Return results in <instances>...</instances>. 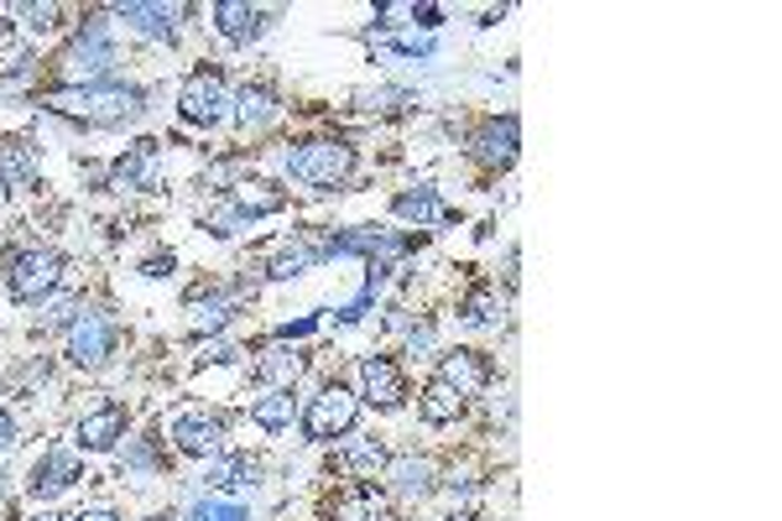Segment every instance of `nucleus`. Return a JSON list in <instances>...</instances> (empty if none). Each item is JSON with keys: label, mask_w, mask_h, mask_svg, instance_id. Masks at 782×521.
Masks as SVG:
<instances>
[{"label": "nucleus", "mask_w": 782, "mask_h": 521, "mask_svg": "<svg viewBox=\"0 0 782 521\" xmlns=\"http://www.w3.org/2000/svg\"><path fill=\"white\" fill-rule=\"evenodd\" d=\"M199 220H203V230H209V235H220V241H230V235H241L245 224H251V220L241 214V209H235V199H230V193H220V199L209 203V209H203Z\"/></svg>", "instance_id": "nucleus-32"}, {"label": "nucleus", "mask_w": 782, "mask_h": 521, "mask_svg": "<svg viewBox=\"0 0 782 521\" xmlns=\"http://www.w3.org/2000/svg\"><path fill=\"white\" fill-rule=\"evenodd\" d=\"M287 173H293V182H308V188H334L355 173V146L334 136L302 141L287 152Z\"/></svg>", "instance_id": "nucleus-3"}, {"label": "nucleus", "mask_w": 782, "mask_h": 521, "mask_svg": "<svg viewBox=\"0 0 782 521\" xmlns=\"http://www.w3.org/2000/svg\"><path fill=\"white\" fill-rule=\"evenodd\" d=\"M188 313H194V319H188L194 334H214V329H224V323L235 319V292H209V298H194Z\"/></svg>", "instance_id": "nucleus-26"}, {"label": "nucleus", "mask_w": 782, "mask_h": 521, "mask_svg": "<svg viewBox=\"0 0 782 521\" xmlns=\"http://www.w3.org/2000/svg\"><path fill=\"white\" fill-rule=\"evenodd\" d=\"M386 517V501L371 490V485H350L329 501V521H382Z\"/></svg>", "instance_id": "nucleus-21"}, {"label": "nucleus", "mask_w": 782, "mask_h": 521, "mask_svg": "<svg viewBox=\"0 0 782 521\" xmlns=\"http://www.w3.org/2000/svg\"><path fill=\"white\" fill-rule=\"evenodd\" d=\"M355 418H361V397H355L350 386L329 381L319 397L308 401V412H302V433H308V443H334V439H344V433L355 428Z\"/></svg>", "instance_id": "nucleus-4"}, {"label": "nucleus", "mask_w": 782, "mask_h": 521, "mask_svg": "<svg viewBox=\"0 0 782 521\" xmlns=\"http://www.w3.org/2000/svg\"><path fill=\"white\" fill-rule=\"evenodd\" d=\"M235 355H241V350H235L230 340H214L209 350H203V365H224V361H235Z\"/></svg>", "instance_id": "nucleus-37"}, {"label": "nucleus", "mask_w": 782, "mask_h": 521, "mask_svg": "<svg viewBox=\"0 0 782 521\" xmlns=\"http://www.w3.org/2000/svg\"><path fill=\"white\" fill-rule=\"evenodd\" d=\"M53 74H58L63 89H95L115 74V47L104 37V21H89L79 37L63 47L58 58H53Z\"/></svg>", "instance_id": "nucleus-2"}, {"label": "nucleus", "mask_w": 782, "mask_h": 521, "mask_svg": "<svg viewBox=\"0 0 782 521\" xmlns=\"http://www.w3.org/2000/svg\"><path fill=\"white\" fill-rule=\"evenodd\" d=\"M449 521H475V517H449Z\"/></svg>", "instance_id": "nucleus-47"}, {"label": "nucleus", "mask_w": 782, "mask_h": 521, "mask_svg": "<svg viewBox=\"0 0 782 521\" xmlns=\"http://www.w3.org/2000/svg\"><path fill=\"white\" fill-rule=\"evenodd\" d=\"M418 412H422V422L443 428V422H460L464 418V397L454 391V386L428 381V386H422V397H418Z\"/></svg>", "instance_id": "nucleus-24"}, {"label": "nucleus", "mask_w": 782, "mask_h": 521, "mask_svg": "<svg viewBox=\"0 0 782 521\" xmlns=\"http://www.w3.org/2000/svg\"><path fill=\"white\" fill-rule=\"evenodd\" d=\"M74 480H79V454H74V448H47V454L32 464L26 490H32L37 501H53V496H63Z\"/></svg>", "instance_id": "nucleus-13"}, {"label": "nucleus", "mask_w": 782, "mask_h": 521, "mask_svg": "<svg viewBox=\"0 0 782 521\" xmlns=\"http://www.w3.org/2000/svg\"><path fill=\"white\" fill-rule=\"evenodd\" d=\"M5 42H11V21L0 16V47H5Z\"/></svg>", "instance_id": "nucleus-45"}, {"label": "nucleus", "mask_w": 782, "mask_h": 521, "mask_svg": "<svg viewBox=\"0 0 782 521\" xmlns=\"http://www.w3.org/2000/svg\"><path fill=\"white\" fill-rule=\"evenodd\" d=\"M53 110L68 121H89V125H125L141 115V89L131 84H95V89H63L53 95Z\"/></svg>", "instance_id": "nucleus-1"}, {"label": "nucleus", "mask_w": 782, "mask_h": 521, "mask_svg": "<svg viewBox=\"0 0 782 521\" xmlns=\"http://www.w3.org/2000/svg\"><path fill=\"white\" fill-rule=\"evenodd\" d=\"M220 439H224V422L209 418V412H183V418H173V448L188 454V459H214V454H220Z\"/></svg>", "instance_id": "nucleus-12"}, {"label": "nucleus", "mask_w": 782, "mask_h": 521, "mask_svg": "<svg viewBox=\"0 0 782 521\" xmlns=\"http://www.w3.org/2000/svg\"><path fill=\"white\" fill-rule=\"evenodd\" d=\"M365 110H382V115H397V110H407L412 104V95L407 89H371V95H361Z\"/></svg>", "instance_id": "nucleus-33"}, {"label": "nucleus", "mask_w": 782, "mask_h": 521, "mask_svg": "<svg viewBox=\"0 0 782 521\" xmlns=\"http://www.w3.org/2000/svg\"><path fill=\"white\" fill-rule=\"evenodd\" d=\"M32 521H74V517H58V511H37Z\"/></svg>", "instance_id": "nucleus-44"}, {"label": "nucleus", "mask_w": 782, "mask_h": 521, "mask_svg": "<svg viewBox=\"0 0 782 521\" xmlns=\"http://www.w3.org/2000/svg\"><path fill=\"white\" fill-rule=\"evenodd\" d=\"M293 418H298V401H293V391H266V397L251 401V422H256V428H266V433L293 428Z\"/></svg>", "instance_id": "nucleus-25"}, {"label": "nucleus", "mask_w": 782, "mask_h": 521, "mask_svg": "<svg viewBox=\"0 0 782 521\" xmlns=\"http://www.w3.org/2000/svg\"><path fill=\"white\" fill-rule=\"evenodd\" d=\"M361 391L371 407H382V412H397L401 401H407V381H401V370L386 355H365L361 361Z\"/></svg>", "instance_id": "nucleus-14"}, {"label": "nucleus", "mask_w": 782, "mask_h": 521, "mask_svg": "<svg viewBox=\"0 0 782 521\" xmlns=\"http://www.w3.org/2000/svg\"><path fill=\"white\" fill-rule=\"evenodd\" d=\"M376 21H382V26H412V21H418V5H376Z\"/></svg>", "instance_id": "nucleus-35"}, {"label": "nucleus", "mask_w": 782, "mask_h": 521, "mask_svg": "<svg viewBox=\"0 0 782 521\" xmlns=\"http://www.w3.org/2000/svg\"><path fill=\"white\" fill-rule=\"evenodd\" d=\"M491 376H496V370H491V361H485L481 350H443V355H439V376H433V381L454 386V391L470 401V397H481L485 386H491Z\"/></svg>", "instance_id": "nucleus-10"}, {"label": "nucleus", "mask_w": 782, "mask_h": 521, "mask_svg": "<svg viewBox=\"0 0 782 521\" xmlns=\"http://www.w3.org/2000/svg\"><path fill=\"white\" fill-rule=\"evenodd\" d=\"M26 16H32V26L37 32H47V26H58V5H21Z\"/></svg>", "instance_id": "nucleus-36"}, {"label": "nucleus", "mask_w": 782, "mask_h": 521, "mask_svg": "<svg viewBox=\"0 0 782 521\" xmlns=\"http://www.w3.org/2000/svg\"><path fill=\"white\" fill-rule=\"evenodd\" d=\"M224 193L235 199V209H241L245 220H266V214H277L282 203H287V193H282L277 182H266V178L235 182V188H224Z\"/></svg>", "instance_id": "nucleus-20"}, {"label": "nucleus", "mask_w": 782, "mask_h": 521, "mask_svg": "<svg viewBox=\"0 0 782 521\" xmlns=\"http://www.w3.org/2000/svg\"><path fill=\"white\" fill-rule=\"evenodd\" d=\"M74 521H121L115 511H84V517H74Z\"/></svg>", "instance_id": "nucleus-43"}, {"label": "nucleus", "mask_w": 782, "mask_h": 521, "mask_svg": "<svg viewBox=\"0 0 782 521\" xmlns=\"http://www.w3.org/2000/svg\"><path fill=\"white\" fill-rule=\"evenodd\" d=\"M460 319L464 323H475V329H485V323H502V292L496 287H470L464 292V302H460Z\"/></svg>", "instance_id": "nucleus-30"}, {"label": "nucleus", "mask_w": 782, "mask_h": 521, "mask_svg": "<svg viewBox=\"0 0 782 521\" xmlns=\"http://www.w3.org/2000/svg\"><path fill=\"white\" fill-rule=\"evenodd\" d=\"M115 182H121V188H141V193L162 188V152H157V141H136V146L121 157V167H115Z\"/></svg>", "instance_id": "nucleus-17"}, {"label": "nucleus", "mask_w": 782, "mask_h": 521, "mask_svg": "<svg viewBox=\"0 0 782 521\" xmlns=\"http://www.w3.org/2000/svg\"><path fill=\"white\" fill-rule=\"evenodd\" d=\"M0 401H5V391H0Z\"/></svg>", "instance_id": "nucleus-48"}, {"label": "nucleus", "mask_w": 782, "mask_h": 521, "mask_svg": "<svg viewBox=\"0 0 782 521\" xmlns=\"http://www.w3.org/2000/svg\"><path fill=\"white\" fill-rule=\"evenodd\" d=\"M0 178L5 182L37 178V146H26V141H0Z\"/></svg>", "instance_id": "nucleus-29"}, {"label": "nucleus", "mask_w": 782, "mask_h": 521, "mask_svg": "<svg viewBox=\"0 0 782 521\" xmlns=\"http://www.w3.org/2000/svg\"><path fill=\"white\" fill-rule=\"evenodd\" d=\"M319 260H323V245L302 241V245H293V251H282V256L266 266V277H272V281H293V277H302L308 266H319Z\"/></svg>", "instance_id": "nucleus-31"}, {"label": "nucleus", "mask_w": 782, "mask_h": 521, "mask_svg": "<svg viewBox=\"0 0 782 521\" xmlns=\"http://www.w3.org/2000/svg\"><path fill=\"white\" fill-rule=\"evenodd\" d=\"M5 199H11V182L0 178V209H5Z\"/></svg>", "instance_id": "nucleus-46"}, {"label": "nucleus", "mask_w": 782, "mask_h": 521, "mask_svg": "<svg viewBox=\"0 0 782 521\" xmlns=\"http://www.w3.org/2000/svg\"><path fill=\"white\" fill-rule=\"evenodd\" d=\"M313 329H319V313H308V319H298V323H282L277 334H282V344H287V340H298V334H313Z\"/></svg>", "instance_id": "nucleus-39"}, {"label": "nucleus", "mask_w": 782, "mask_h": 521, "mask_svg": "<svg viewBox=\"0 0 782 521\" xmlns=\"http://www.w3.org/2000/svg\"><path fill=\"white\" fill-rule=\"evenodd\" d=\"M74 439H79V448H89V454H104V448H115V443L125 439V407H95V412H84L79 428H74Z\"/></svg>", "instance_id": "nucleus-16"}, {"label": "nucleus", "mask_w": 782, "mask_h": 521, "mask_svg": "<svg viewBox=\"0 0 782 521\" xmlns=\"http://www.w3.org/2000/svg\"><path fill=\"white\" fill-rule=\"evenodd\" d=\"M412 26H428V32H433V26H443V11L439 5H418V21H412Z\"/></svg>", "instance_id": "nucleus-42"}, {"label": "nucleus", "mask_w": 782, "mask_h": 521, "mask_svg": "<svg viewBox=\"0 0 782 521\" xmlns=\"http://www.w3.org/2000/svg\"><path fill=\"white\" fill-rule=\"evenodd\" d=\"M386 464H392V454H386L382 439H355V443H344V448H334V454H329V469H334V475H344V480H355V485L386 475Z\"/></svg>", "instance_id": "nucleus-11"}, {"label": "nucleus", "mask_w": 782, "mask_h": 521, "mask_svg": "<svg viewBox=\"0 0 782 521\" xmlns=\"http://www.w3.org/2000/svg\"><path fill=\"white\" fill-rule=\"evenodd\" d=\"M256 485V464L245 454H224L209 464V490H251Z\"/></svg>", "instance_id": "nucleus-28"}, {"label": "nucleus", "mask_w": 782, "mask_h": 521, "mask_svg": "<svg viewBox=\"0 0 782 521\" xmlns=\"http://www.w3.org/2000/svg\"><path fill=\"white\" fill-rule=\"evenodd\" d=\"M302 370H308V355L293 350V344H272V350H261L256 365H251V376H256L266 391H293L302 381Z\"/></svg>", "instance_id": "nucleus-15"}, {"label": "nucleus", "mask_w": 782, "mask_h": 521, "mask_svg": "<svg viewBox=\"0 0 782 521\" xmlns=\"http://www.w3.org/2000/svg\"><path fill=\"white\" fill-rule=\"evenodd\" d=\"M214 26H220V37L224 42H235V47H245V42H256L261 37V11L256 5H245V0H220L214 5Z\"/></svg>", "instance_id": "nucleus-19"}, {"label": "nucleus", "mask_w": 782, "mask_h": 521, "mask_svg": "<svg viewBox=\"0 0 782 521\" xmlns=\"http://www.w3.org/2000/svg\"><path fill=\"white\" fill-rule=\"evenodd\" d=\"M392 53H401V58H428V53H433V42L428 37H407V42H392Z\"/></svg>", "instance_id": "nucleus-38"}, {"label": "nucleus", "mask_w": 782, "mask_h": 521, "mask_svg": "<svg viewBox=\"0 0 782 521\" xmlns=\"http://www.w3.org/2000/svg\"><path fill=\"white\" fill-rule=\"evenodd\" d=\"M517 141H521V125L517 115H491V121L475 125V136H470V157L491 167V173H502L517 162Z\"/></svg>", "instance_id": "nucleus-9"}, {"label": "nucleus", "mask_w": 782, "mask_h": 521, "mask_svg": "<svg viewBox=\"0 0 782 521\" xmlns=\"http://www.w3.org/2000/svg\"><path fill=\"white\" fill-rule=\"evenodd\" d=\"M115 16L131 21V26H136V32H146V37L173 42V37H178L183 5H141V0H125V5H115Z\"/></svg>", "instance_id": "nucleus-18"}, {"label": "nucleus", "mask_w": 782, "mask_h": 521, "mask_svg": "<svg viewBox=\"0 0 782 521\" xmlns=\"http://www.w3.org/2000/svg\"><path fill=\"white\" fill-rule=\"evenodd\" d=\"M235 121H241V131H266L277 121V95L266 84H245L235 95Z\"/></svg>", "instance_id": "nucleus-22"}, {"label": "nucleus", "mask_w": 782, "mask_h": 521, "mask_svg": "<svg viewBox=\"0 0 782 521\" xmlns=\"http://www.w3.org/2000/svg\"><path fill=\"white\" fill-rule=\"evenodd\" d=\"M115 344H121L115 313H84V319H74V329H68V361L84 365V370H95V365H104L115 355Z\"/></svg>", "instance_id": "nucleus-7"}, {"label": "nucleus", "mask_w": 782, "mask_h": 521, "mask_svg": "<svg viewBox=\"0 0 782 521\" xmlns=\"http://www.w3.org/2000/svg\"><path fill=\"white\" fill-rule=\"evenodd\" d=\"M392 214H397V220H418V224H449L454 220V214L439 203L433 188H401L397 199H392Z\"/></svg>", "instance_id": "nucleus-23"}, {"label": "nucleus", "mask_w": 782, "mask_h": 521, "mask_svg": "<svg viewBox=\"0 0 782 521\" xmlns=\"http://www.w3.org/2000/svg\"><path fill=\"white\" fill-rule=\"evenodd\" d=\"M173 271V256H152V260H141V277H167Z\"/></svg>", "instance_id": "nucleus-40"}, {"label": "nucleus", "mask_w": 782, "mask_h": 521, "mask_svg": "<svg viewBox=\"0 0 782 521\" xmlns=\"http://www.w3.org/2000/svg\"><path fill=\"white\" fill-rule=\"evenodd\" d=\"M58 281H63L58 251H16V256H11V271H5V287H11L16 302H42Z\"/></svg>", "instance_id": "nucleus-6"}, {"label": "nucleus", "mask_w": 782, "mask_h": 521, "mask_svg": "<svg viewBox=\"0 0 782 521\" xmlns=\"http://www.w3.org/2000/svg\"><path fill=\"white\" fill-rule=\"evenodd\" d=\"M386 480L397 485L401 496H428V490H433V464L418 459V454H407V459L386 464Z\"/></svg>", "instance_id": "nucleus-27"}, {"label": "nucleus", "mask_w": 782, "mask_h": 521, "mask_svg": "<svg viewBox=\"0 0 782 521\" xmlns=\"http://www.w3.org/2000/svg\"><path fill=\"white\" fill-rule=\"evenodd\" d=\"M11 448H16V422L0 412V454H11Z\"/></svg>", "instance_id": "nucleus-41"}, {"label": "nucleus", "mask_w": 782, "mask_h": 521, "mask_svg": "<svg viewBox=\"0 0 782 521\" xmlns=\"http://www.w3.org/2000/svg\"><path fill=\"white\" fill-rule=\"evenodd\" d=\"M188 521H245V506L235 501H199L188 511Z\"/></svg>", "instance_id": "nucleus-34"}, {"label": "nucleus", "mask_w": 782, "mask_h": 521, "mask_svg": "<svg viewBox=\"0 0 782 521\" xmlns=\"http://www.w3.org/2000/svg\"><path fill=\"white\" fill-rule=\"evenodd\" d=\"M178 115L188 125H203V131L230 115V89H224L220 68H194L188 74V84H183V95H178Z\"/></svg>", "instance_id": "nucleus-5"}, {"label": "nucleus", "mask_w": 782, "mask_h": 521, "mask_svg": "<svg viewBox=\"0 0 782 521\" xmlns=\"http://www.w3.org/2000/svg\"><path fill=\"white\" fill-rule=\"evenodd\" d=\"M412 235H397V230H371V224H361V230H344V235H329L323 241V256H371V260H397L412 251Z\"/></svg>", "instance_id": "nucleus-8"}]
</instances>
